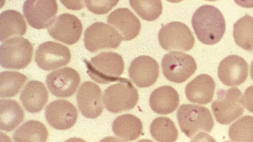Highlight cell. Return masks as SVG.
I'll return each mask as SVG.
<instances>
[{"label": "cell", "instance_id": "1", "mask_svg": "<svg viewBox=\"0 0 253 142\" xmlns=\"http://www.w3.org/2000/svg\"><path fill=\"white\" fill-rule=\"evenodd\" d=\"M191 23L198 40L207 45L218 42L225 31L224 16L217 8L211 5L198 8L192 16Z\"/></svg>", "mask_w": 253, "mask_h": 142}, {"label": "cell", "instance_id": "2", "mask_svg": "<svg viewBox=\"0 0 253 142\" xmlns=\"http://www.w3.org/2000/svg\"><path fill=\"white\" fill-rule=\"evenodd\" d=\"M177 118L181 131L191 139L209 137L214 121L207 107L191 104L181 105L177 112Z\"/></svg>", "mask_w": 253, "mask_h": 142}, {"label": "cell", "instance_id": "3", "mask_svg": "<svg viewBox=\"0 0 253 142\" xmlns=\"http://www.w3.org/2000/svg\"><path fill=\"white\" fill-rule=\"evenodd\" d=\"M84 62L88 75L100 84L118 81L125 69L122 57L114 52H101L89 60L84 59Z\"/></svg>", "mask_w": 253, "mask_h": 142}, {"label": "cell", "instance_id": "4", "mask_svg": "<svg viewBox=\"0 0 253 142\" xmlns=\"http://www.w3.org/2000/svg\"><path fill=\"white\" fill-rule=\"evenodd\" d=\"M104 91L103 102L110 112L117 113L132 109L137 103V90L126 78H120Z\"/></svg>", "mask_w": 253, "mask_h": 142}, {"label": "cell", "instance_id": "5", "mask_svg": "<svg viewBox=\"0 0 253 142\" xmlns=\"http://www.w3.org/2000/svg\"><path fill=\"white\" fill-rule=\"evenodd\" d=\"M32 43L23 37H13L5 41L0 47V66L6 69L25 68L33 57Z\"/></svg>", "mask_w": 253, "mask_h": 142}, {"label": "cell", "instance_id": "6", "mask_svg": "<svg viewBox=\"0 0 253 142\" xmlns=\"http://www.w3.org/2000/svg\"><path fill=\"white\" fill-rule=\"evenodd\" d=\"M216 95L217 99L212 103L211 109L219 123L229 124L243 114L242 93L238 88L219 89Z\"/></svg>", "mask_w": 253, "mask_h": 142}, {"label": "cell", "instance_id": "7", "mask_svg": "<svg viewBox=\"0 0 253 142\" xmlns=\"http://www.w3.org/2000/svg\"><path fill=\"white\" fill-rule=\"evenodd\" d=\"M161 66L165 77L169 81L177 83L185 81L197 69V64L193 57L175 51L164 56Z\"/></svg>", "mask_w": 253, "mask_h": 142}, {"label": "cell", "instance_id": "8", "mask_svg": "<svg viewBox=\"0 0 253 142\" xmlns=\"http://www.w3.org/2000/svg\"><path fill=\"white\" fill-rule=\"evenodd\" d=\"M158 37L161 46L167 51H189L195 43L191 30L180 22H170L162 27Z\"/></svg>", "mask_w": 253, "mask_h": 142}, {"label": "cell", "instance_id": "9", "mask_svg": "<svg viewBox=\"0 0 253 142\" xmlns=\"http://www.w3.org/2000/svg\"><path fill=\"white\" fill-rule=\"evenodd\" d=\"M123 38L114 27L101 22L89 26L85 31L84 44L86 49L95 52L101 49L118 47Z\"/></svg>", "mask_w": 253, "mask_h": 142}, {"label": "cell", "instance_id": "10", "mask_svg": "<svg viewBox=\"0 0 253 142\" xmlns=\"http://www.w3.org/2000/svg\"><path fill=\"white\" fill-rule=\"evenodd\" d=\"M58 11L56 0H26L23 12L29 25L36 29L48 28Z\"/></svg>", "mask_w": 253, "mask_h": 142}, {"label": "cell", "instance_id": "11", "mask_svg": "<svg viewBox=\"0 0 253 142\" xmlns=\"http://www.w3.org/2000/svg\"><path fill=\"white\" fill-rule=\"evenodd\" d=\"M71 54L65 45L48 41L41 44L35 53V61L38 67L45 71L56 69L67 65Z\"/></svg>", "mask_w": 253, "mask_h": 142}, {"label": "cell", "instance_id": "12", "mask_svg": "<svg viewBox=\"0 0 253 142\" xmlns=\"http://www.w3.org/2000/svg\"><path fill=\"white\" fill-rule=\"evenodd\" d=\"M82 31L81 20L75 15L68 13L55 17L48 28V34L53 38L67 45L77 42Z\"/></svg>", "mask_w": 253, "mask_h": 142}, {"label": "cell", "instance_id": "13", "mask_svg": "<svg viewBox=\"0 0 253 142\" xmlns=\"http://www.w3.org/2000/svg\"><path fill=\"white\" fill-rule=\"evenodd\" d=\"M81 77L74 69L66 67L49 73L45 82L50 93L59 98H68L77 91Z\"/></svg>", "mask_w": 253, "mask_h": 142}, {"label": "cell", "instance_id": "14", "mask_svg": "<svg viewBox=\"0 0 253 142\" xmlns=\"http://www.w3.org/2000/svg\"><path fill=\"white\" fill-rule=\"evenodd\" d=\"M48 123L57 130H65L72 127L78 118L76 107L69 101L61 99L48 104L45 111Z\"/></svg>", "mask_w": 253, "mask_h": 142}, {"label": "cell", "instance_id": "15", "mask_svg": "<svg viewBox=\"0 0 253 142\" xmlns=\"http://www.w3.org/2000/svg\"><path fill=\"white\" fill-rule=\"evenodd\" d=\"M102 91L99 86L91 81L83 82L77 95L78 108L85 117L94 119L102 112Z\"/></svg>", "mask_w": 253, "mask_h": 142}, {"label": "cell", "instance_id": "16", "mask_svg": "<svg viewBox=\"0 0 253 142\" xmlns=\"http://www.w3.org/2000/svg\"><path fill=\"white\" fill-rule=\"evenodd\" d=\"M159 74V66L152 57L142 55L135 58L128 68L130 79L138 87H148L157 81Z\"/></svg>", "mask_w": 253, "mask_h": 142}, {"label": "cell", "instance_id": "17", "mask_svg": "<svg viewBox=\"0 0 253 142\" xmlns=\"http://www.w3.org/2000/svg\"><path fill=\"white\" fill-rule=\"evenodd\" d=\"M248 65L242 57L231 55L224 58L218 67V76L225 85H239L248 76Z\"/></svg>", "mask_w": 253, "mask_h": 142}, {"label": "cell", "instance_id": "18", "mask_svg": "<svg viewBox=\"0 0 253 142\" xmlns=\"http://www.w3.org/2000/svg\"><path fill=\"white\" fill-rule=\"evenodd\" d=\"M107 23L116 29L123 40L135 38L141 30L139 20L127 8H119L112 11L107 17Z\"/></svg>", "mask_w": 253, "mask_h": 142}, {"label": "cell", "instance_id": "19", "mask_svg": "<svg viewBox=\"0 0 253 142\" xmlns=\"http://www.w3.org/2000/svg\"><path fill=\"white\" fill-rule=\"evenodd\" d=\"M215 88L213 79L207 74H201L187 84L185 93L190 102L206 105L212 100Z\"/></svg>", "mask_w": 253, "mask_h": 142}, {"label": "cell", "instance_id": "20", "mask_svg": "<svg viewBox=\"0 0 253 142\" xmlns=\"http://www.w3.org/2000/svg\"><path fill=\"white\" fill-rule=\"evenodd\" d=\"M48 94L44 84L32 80L25 85L20 95L25 109L30 113L40 112L48 101Z\"/></svg>", "mask_w": 253, "mask_h": 142}, {"label": "cell", "instance_id": "21", "mask_svg": "<svg viewBox=\"0 0 253 142\" xmlns=\"http://www.w3.org/2000/svg\"><path fill=\"white\" fill-rule=\"evenodd\" d=\"M179 102L177 92L170 86H162L155 89L149 98L150 106L155 112L168 114L177 108Z\"/></svg>", "mask_w": 253, "mask_h": 142}, {"label": "cell", "instance_id": "22", "mask_svg": "<svg viewBox=\"0 0 253 142\" xmlns=\"http://www.w3.org/2000/svg\"><path fill=\"white\" fill-rule=\"evenodd\" d=\"M112 130L115 135L124 141L137 139L141 134L143 125L140 119L131 114L119 116L114 121Z\"/></svg>", "mask_w": 253, "mask_h": 142}, {"label": "cell", "instance_id": "23", "mask_svg": "<svg viewBox=\"0 0 253 142\" xmlns=\"http://www.w3.org/2000/svg\"><path fill=\"white\" fill-rule=\"evenodd\" d=\"M1 42L17 36L24 35L27 26L23 15L15 10H6L0 15Z\"/></svg>", "mask_w": 253, "mask_h": 142}, {"label": "cell", "instance_id": "24", "mask_svg": "<svg viewBox=\"0 0 253 142\" xmlns=\"http://www.w3.org/2000/svg\"><path fill=\"white\" fill-rule=\"evenodd\" d=\"M0 105V129L6 132L11 131L23 120V110L18 102L13 100L1 99Z\"/></svg>", "mask_w": 253, "mask_h": 142}, {"label": "cell", "instance_id": "25", "mask_svg": "<svg viewBox=\"0 0 253 142\" xmlns=\"http://www.w3.org/2000/svg\"><path fill=\"white\" fill-rule=\"evenodd\" d=\"M48 135V130L42 123L28 120L14 132L12 138L15 142H45Z\"/></svg>", "mask_w": 253, "mask_h": 142}, {"label": "cell", "instance_id": "26", "mask_svg": "<svg viewBox=\"0 0 253 142\" xmlns=\"http://www.w3.org/2000/svg\"><path fill=\"white\" fill-rule=\"evenodd\" d=\"M233 28L236 44L245 50H253V17L246 14L235 23Z\"/></svg>", "mask_w": 253, "mask_h": 142}, {"label": "cell", "instance_id": "27", "mask_svg": "<svg viewBox=\"0 0 253 142\" xmlns=\"http://www.w3.org/2000/svg\"><path fill=\"white\" fill-rule=\"evenodd\" d=\"M152 138L161 142H173L177 140L178 133L174 122L167 117H158L153 120L150 126Z\"/></svg>", "mask_w": 253, "mask_h": 142}, {"label": "cell", "instance_id": "28", "mask_svg": "<svg viewBox=\"0 0 253 142\" xmlns=\"http://www.w3.org/2000/svg\"><path fill=\"white\" fill-rule=\"evenodd\" d=\"M27 80L23 74L14 71H4L0 73V97L10 98L16 96Z\"/></svg>", "mask_w": 253, "mask_h": 142}, {"label": "cell", "instance_id": "29", "mask_svg": "<svg viewBox=\"0 0 253 142\" xmlns=\"http://www.w3.org/2000/svg\"><path fill=\"white\" fill-rule=\"evenodd\" d=\"M129 2L138 15L146 21L156 20L162 12L161 0H129Z\"/></svg>", "mask_w": 253, "mask_h": 142}, {"label": "cell", "instance_id": "30", "mask_svg": "<svg viewBox=\"0 0 253 142\" xmlns=\"http://www.w3.org/2000/svg\"><path fill=\"white\" fill-rule=\"evenodd\" d=\"M230 139L234 142H253V116L246 115L240 118L230 127Z\"/></svg>", "mask_w": 253, "mask_h": 142}, {"label": "cell", "instance_id": "31", "mask_svg": "<svg viewBox=\"0 0 253 142\" xmlns=\"http://www.w3.org/2000/svg\"><path fill=\"white\" fill-rule=\"evenodd\" d=\"M119 0H84L86 8L95 14L108 13L118 3Z\"/></svg>", "mask_w": 253, "mask_h": 142}, {"label": "cell", "instance_id": "32", "mask_svg": "<svg viewBox=\"0 0 253 142\" xmlns=\"http://www.w3.org/2000/svg\"><path fill=\"white\" fill-rule=\"evenodd\" d=\"M243 106L250 112L253 113V85L248 87L242 98Z\"/></svg>", "mask_w": 253, "mask_h": 142}, {"label": "cell", "instance_id": "33", "mask_svg": "<svg viewBox=\"0 0 253 142\" xmlns=\"http://www.w3.org/2000/svg\"><path fill=\"white\" fill-rule=\"evenodd\" d=\"M68 9L80 10L84 7V0H60Z\"/></svg>", "mask_w": 253, "mask_h": 142}, {"label": "cell", "instance_id": "34", "mask_svg": "<svg viewBox=\"0 0 253 142\" xmlns=\"http://www.w3.org/2000/svg\"><path fill=\"white\" fill-rule=\"evenodd\" d=\"M238 5L247 8H253V0H233Z\"/></svg>", "mask_w": 253, "mask_h": 142}, {"label": "cell", "instance_id": "35", "mask_svg": "<svg viewBox=\"0 0 253 142\" xmlns=\"http://www.w3.org/2000/svg\"><path fill=\"white\" fill-rule=\"evenodd\" d=\"M250 74L252 79L253 80V61L251 62L250 66Z\"/></svg>", "mask_w": 253, "mask_h": 142}, {"label": "cell", "instance_id": "36", "mask_svg": "<svg viewBox=\"0 0 253 142\" xmlns=\"http://www.w3.org/2000/svg\"><path fill=\"white\" fill-rule=\"evenodd\" d=\"M167 0L170 2H172V3H178V2H181L183 0Z\"/></svg>", "mask_w": 253, "mask_h": 142}, {"label": "cell", "instance_id": "37", "mask_svg": "<svg viewBox=\"0 0 253 142\" xmlns=\"http://www.w3.org/2000/svg\"><path fill=\"white\" fill-rule=\"evenodd\" d=\"M205 0L210 1H214L217 0Z\"/></svg>", "mask_w": 253, "mask_h": 142}]
</instances>
